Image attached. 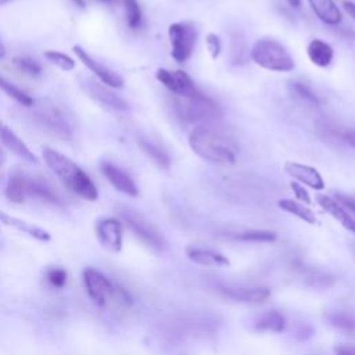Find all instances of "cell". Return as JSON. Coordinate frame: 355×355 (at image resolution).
I'll list each match as a JSON object with an SVG mask.
<instances>
[{
    "label": "cell",
    "instance_id": "6da1fadb",
    "mask_svg": "<svg viewBox=\"0 0 355 355\" xmlns=\"http://www.w3.org/2000/svg\"><path fill=\"white\" fill-rule=\"evenodd\" d=\"M43 158L51 172L69 191L86 201L97 200L98 190L96 184L89 178V175L71 158L50 147L43 148Z\"/></svg>",
    "mask_w": 355,
    "mask_h": 355
},
{
    "label": "cell",
    "instance_id": "7a4b0ae2",
    "mask_svg": "<svg viewBox=\"0 0 355 355\" xmlns=\"http://www.w3.org/2000/svg\"><path fill=\"white\" fill-rule=\"evenodd\" d=\"M189 144L190 148L205 161L220 165L236 164V144L229 137L208 126L194 128L189 136Z\"/></svg>",
    "mask_w": 355,
    "mask_h": 355
},
{
    "label": "cell",
    "instance_id": "3957f363",
    "mask_svg": "<svg viewBox=\"0 0 355 355\" xmlns=\"http://www.w3.org/2000/svg\"><path fill=\"white\" fill-rule=\"evenodd\" d=\"M173 108L180 119L191 123H208L223 115L219 104L200 90L191 96H175Z\"/></svg>",
    "mask_w": 355,
    "mask_h": 355
},
{
    "label": "cell",
    "instance_id": "277c9868",
    "mask_svg": "<svg viewBox=\"0 0 355 355\" xmlns=\"http://www.w3.org/2000/svg\"><path fill=\"white\" fill-rule=\"evenodd\" d=\"M250 55L257 65L273 72H290L295 67L288 50L275 39L257 40Z\"/></svg>",
    "mask_w": 355,
    "mask_h": 355
},
{
    "label": "cell",
    "instance_id": "5b68a950",
    "mask_svg": "<svg viewBox=\"0 0 355 355\" xmlns=\"http://www.w3.org/2000/svg\"><path fill=\"white\" fill-rule=\"evenodd\" d=\"M33 118L40 128H43L50 135L67 140L73 133V123L68 112L58 104L42 100L33 103Z\"/></svg>",
    "mask_w": 355,
    "mask_h": 355
},
{
    "label": "cell",
    "instance_id": "8992f818",
    "mask_svg": "<svg viewBox=\"0 0 355 355\" xmlns=\"http://www.w3.org/2000/svg\"><path fill=\"white\" fill-rule=\"evenodd\" d=\"M119 216L125 222V225L133 232V234L148 248L154 251H162L165 248V240L162 234L157 230V227L147 220L143 215L137 214L130 208L121 207L118 209Z\"/></svg>",
    "mask_w": 355,
    "mask_h": 355
},
{
    "label": "cell",
    "instance_id": "52a82bcc",
    "mask_svg": "<svg viewBox=\"0 0 355 355\" xmlns=\"http://www.w3.org/2000/svg\"><path fill=\"white\" fill-rule=\"evenodd\" d=\"M169 42L172 47V57L178 62L187 61L197 43V29L193 22L182 21L171 24L168 28Z\"/></svg>",
    "mask_w": 355,
    "mask_h": 355
},
{
    "label": "cell",
    "instance_id": "ba28073f",
    "mask_svg": "<svg viewBox=\"0 0 355 355\" xmlns=\"http://www.w3.org/2000/svg\"><path fill=\"white\" fill-rule=\"evenodd\" d=\"M83 282L89 297L97 306H105L115 295V284L94 268L89 266L83 270Z\"/></svg>",
    "mask_w": 355,
    "mask_h": 355
},
{
    "label": "cell",
    "instance_id": "9c48e42d",
    "mask_svg": "<svg viewBox=\"0 0 355 355\" xmlns=\"http://www.w3.org/2000/svg\"><path fill=\"white\" fill-rule=\"evenodd\" d=\"M80 87L86 92V94L93 98L97 104L101 107L110 110V111H119L123 112L128 110V103L116 96L114 92H111L107 86L103 83L92 79V78H83L80 80Z\"/></svg>",
    "mask_w": 355,
    "mask_h": 355
},
{
    "label": "cell",
    "instance_id": "30bf717a",
    "mask_svg": "<svg viewBox=\"0 0 355 355\" xmlns=\"http://www.w3.org/2000/svg\"><path fill=\"white\" fill-rule=\"evenodd\" d=\"M96 236L103 248L110 252L122 250V222L116 218H101L96 223Z\"/></svg>",
    "mask_w": 355,
    "mask_h": 355
},
{
    "label": "cell",
    "instance_id": "8fae6325",
    "mask_svg": "<svg viewBox=\"0 0 355 355\" xmlns=\"http://www.w3.org/2000/svg\"><path fill=\"white\" fill-rule=\"evenodd\" d=\"M155 78L175 96H191L198 92L193 79L180 69L169 71L165 68H158Z\"/></svg>",
    "mask_w": 355,
    "mask_h": 355
},
{
    "label": "cell",
    "instance_id": "7c38bea8",
    "mask_svg": "<svg viewBox=\"0 0 355 355\" xmlns=\"http://www.w3.org/2000/svg\"><path fill=\"white\" fill-rule=\"evenodd\" d=\"M73 51L78 55V58L80 60V62L83 65H86L104 85H107L110 87H122L123 86V78L121 75H118L115 71L110 69L100 61L94 60L85 49H82L80 46H73Z\"/></svg>",
    "mask_w": 355,
    "mask_h": 355
},
{
    "label": "cell",
    "instance_id": "4fadbf2b",
    "mask_svg": "<svg viewBox=\"0 0 355 355\" xmlns=\"http://www.w3.org/2000/svg\"><path fill=\"white\" fill-rule=\"evenodd\" d=\"M216 290L223 297L244 304H261L270 295V291L266 287H233L218 284Z\"/></svg>",
    "mask_w": 355,
    "mask_h": 355
},
{
    "label": "cell",
    "instance_id": "5bb4252c",
    "mask_svg": "<svg viewBox=\"0 0 355 355\" xmlns=\"http://www.w3.org/2000/svg\"><path fill=\"white\" fill-rule=\"evenodd\" d=\"M100 169L103 172V175L105 176V179L121 193L130 196V197H137L139 196V189L135 183V180L121 168H118L116 165L108 162V161H103L100 164Z\"/></svg>",
    "mask_w": 355,
    "mask_h": 355
},
{
    "label": "cell",
    "instance_id": "9a60e30c",
    "mask_svg": "<svg viewBox=\"0 0 355 355\" xmlns=\"http://www.w3.org/2000/svg\"><path fill=\"white\" fill-rule=\"evenodd\" d=\"M284 172L291 176L294 180L302 183L304 186H308L313 190H323L324 189V180L319 171L313 166L304 165L300 162L288 161L284 164Z\"/></svg>",
    "mask_w": 355,
    "mask_h": 355
},
{
    "label": "cell",
    "instance_id": "2e32d148",
    "mask_svg": "<svg viewBox=\"0 0 355 355\" xmlns=\"http://www.w3.org/2000/svg\"><path fill=\"white\" fill-rule=\"evenodd\" d=\"M0 141L4 144V147H7L11 153H14L21 159L32 164L37 162L36 155L29 150V147L15 135V132H12L8 126H6L1 122H0Z\"/></svg>",
    "mask_w": 355,
    "mask_h": 355
},
{
    "label": "cell",
    "instance_id": "e0dca14e",
    "mask_svg": "<svg viewBox=\"0 0 355 355\" xmlns=\"http://www.w3.org/2000/svg\"><path fill=\"white\" fill-rule=\"evenodd\" d=\"M316 200H318V204L329 215H331L343 227H345L348 232L355 234V218L341 204H338L333 197H329V196H318Z\"/></svg>",
    "mask_w": 355,
    "mask_h": 355
},
{
    "label": "cell",
    "instance_id": "ac0fdd59",
    "mask_svg": "<svg viewBox=\"0 0 355 355\" xmlns=\"http://www.w3.org/2000/svg\"><path fill=\"white\" fill-rule=\"evenodd\" d=\"M186 257L197 263V265H202V266H229L230 261L227 259V257H225L220 252L208 250V248H198V247H187L186 248Z\"/></svg>",
    "mask_w": 355,
    "mask_h": 355
},
{
    "label": "cell",
    "instance_id": "d6986e66",
    "mask_svg": "<svg viewBox=\"0 0 355 355\" xmlns=\"http://www.w3.org/2000/svg\"><path fill=\"white\" fill-rule=\"evenodd\" d=\"M25 193H26V196L35 197V198L40 200L42 202L57 205V207L62 205V201L58 197V194L49 184H46L42 180L25 176Z\"/></svg>",
    "mask_w": 355,
    "mask_h": 355
},
{
    "label": "cell",
    "instance_id": "ffe728a7",
    "mask_svg": "<svg viewBox=\"0 0 355 355\" xmlns=\"http://www.w3.org/2000/svg\"><path fill=\"white\" fill-rule=\"evenodd\" d=\"M0 223L6 225V226H10V227H14L17 229L18 232H22V233H26L28 236L39 240V241H49L51 237H50V233L39 226H35V225H31L28 223L26 220H22L19 218H15V216H11L3 211H0Z\"/></svg>",
    "mask_w": 355,
    "mask_h": 355
},
{
    "label": "cell",
    "instance_id": "44dd1931",
    "mask_svg": "<svg viewBox=\"0 0 355 355\" xmlns=\"http://www.w3.org/2000/svg\"><path fill=\"white\" fill-rule=\"evenodd\" d=\"M315 15L327 25H338L343 19L341 11L334 0H308Z\"/></svg>",
    "mask_w": 355,
    "mask_h": 355
},
{
    "label": "cell",
    "instance_id": "7402d4cb",
    "mask_svg": "<svg viewBox=\"0 0 355 355\" xmlns=\"http://www.w3.org/2000/svg\"><path fill=\"white\" fill-rule=\"evenodd\" d=\"M306 54L313 65L326 68L333 61L334 51L329 43H326L320 39H313L309 42V44L306 47Z\"/></svg>",
    "mask_w": 355,
    "mask_h": 355
},
{
    "label": "cell",
    "instance_id": "603a6c76",
    "mask_svg": "<svg viewBox=\"0 0 355 355\" xmlns=\"http://www.w3.org/2000/svg\"><path fill=\"white\" fill-rule=\"evenodd\" d=\"M284 327H286V319L283 313L275 309L261 313L254 322V329L258 331L282 333Z\"/></svg>",
    "mask_w": 355,
    "mask_h": 355
},
{
    "label": "cell",
    "instance_id": "cb8c5ba5",
    "mask_svg": "<svg viewBox=\"0 0 355 355\" xmlns=\"http://www.w3.org/2000/svg\"><path fill=\"white\" fill-rule=\"evenodd\" d=\"M279 208L297 216L298 219L309 223V225H315L316 223V215L313 214L312 209H309L306 205H304L300 201H294L290 198H284V200H279L277 202Z\"/></svg>",
    "mask_w": 355,
    "mask_h": 355
},
{
    "label": "cell",
    "instance_id": "d4e9b609",
    "mask_svg": "<svg viewBox=\"0 0 355 355\" xmlns=\"http://www.w3.org/2000/svg\"><path fill=\"white\" fill-rule=\"evenodd\" d=\"M139 147L141 148V151L157 165L159 166L161 169H169L171 166V158L169 155L162 150L159 148L157 144L151 143L150 140H146V139H139Z\"/></svg>",
    "mask_w": 355,
    "mask_h": 355
},
{
    "label": "cell",
    "instance_id": "484cf974",
    "mask_svg": "<svg viewBox=\"0 0 355 355\" xmlns=\"http://www.w3.org/2000/svg\"><path fill=\"white\" fill-rule=\"evenodd\" d=\"M25 176L19 172L10 175L6 186V197L15 204H21L25 200Z\"/></svg>",
    "mask_w": 355,
    "mask_h": 355
},
{
    "label": "cell",
    "instance_id": "4316f807",
    "mask_svg": "<svg viewBox=\"0 0 355 355\" xmlns=\"http://www.w3.org/2000/svg\"><path fill=\"white\" fill-rule=\"evenodd\" d=\"M0 90H3L8 97L14 98L17 103H19L21 105H25V107H32L35 100L28 94L25 93L22 89H19L17 85H14L12 82H10L7 78H4L1 73H0Z\"/></svg>",
    "mask_w": 355,
    "mask_h": 355
},
{
    "label": "cell",
    "instance_id": "83f0119b",
    "mask_svg": "<svg viewBox=\"0 0 355 355\" xmlns=\"http://www.w3.org/2000/svg\"><path fill=\"white\" fill-rule=\"evenodd\" d=\"M233 239L240 241H251V243H270L276 240V233L270 230H261V229H250L243 230L239 233L232 234Z\"/></svg>",
    "mask_w": 355,
    "mask_h": 355
},
{
    "label": "cell",
    "instance_id": "f1b7e54d",
    "mask_svg": "<svg viewBox=\"0 0 355 355\" xmlns=\"http://www.w3.org/2000/svg\"><path fill=\"white\" fill-rule=\"evenodd\" d=\"M329 322L338 330L355 331V318L347 312H334L329 316Z\"/></svg>",
    "mask_w": 355,
    "mask_h": 355
},
{
    "label": "cell",
    "instance_id": "f546056e",
    "mask_svg": "<svg viewBox=\"0 0 355 355\" xmlns=\"http://www.w3.org/2000/svg\"><path fill=\"white\" fill-rule=\"evenodd\" d=\"M122 1L125 4L126 22H128L129 28L137 29L141 25V21H143L141 10H140V6H139L137 0H122Z\"/></svg>",
    "mask_w": 355,
    "mask_h": 355
},
{
    "label": "cell",
    "instance_id": "4dcf8cb0",
    "mask_svg": "<svg viewBox=\"0 0 355 355\" xmlns=\"http://www.w3.org/2000/svg\"><path fill=\"white\" fill-rule=\"evenodd\" d=\"M290 90H291V93L294 96H297L302 101H305V103H308L311 105H319V98H318V96L315 94V92L309 86H306V85H304L301 82H293L290 85Z\"/></svg>",
    "mask_w": 355,
    "mask_h": 355
},
{
    "label": "cell",
    "instance_id": "1f68e13d",
    "mask_svg": "<svg viewBox=\"0 0 355 355\" xmlns=\"http://www.w3.org/2000/svg\"><path fill=\"white\" fill-rule=\"evenodd\" d=\"M43 55L47 61H50L51 64L57 65L58 68H61L64 71H72L75 68V61L64 53H60L55 50H47L43 53Z\"/></svg>",
    "mask_w": 355,
    "mask_h": 355
},
{
    "label": "cell",
    "instance_id": "d6a6232c",
    "mask_svg": "<svg viewBox=\"0 0 355 355\" xmlns=\"http://www.w3.org/2000/svg\"><path fill=\"white\" fill-rule=\"evenodd\" d=\"M14 65L24 73L32 76V78H36V76H40L42 75V67L40 64L31 58V57H17L14 58Z\"/></svg>",
    "mask_w": 355,
    "mask_h": 355
},
{
    "label": "cell",
    "instance_id": "836d02e7",
    "mask_svg": "<svg viewBox=\"0 0 355 355\" xmlns=\"http://www.w3.org/2000/svg\"><path fill=\"white\" fill-rule=\"evenodd\" d=\"M46 277L49 280V283L53 286V287H57V288H61L65 286L67 280H68V275H67V270L62 269V268H50L46 273Z\"/></svg>",
    "mask_w": 355,
    "mask_h": 355
},
{
    "label": "cell",
    "instance_id": "e575fe53",
    "mask_svg": "<svg viewBox=\"0 0 355 355\" xmlns=\"http://www.w3.org/2000/svg\"><path fill=\"white\" fill-rule=\"evenodd\" d=\"M205 44H207L208 53L211 54V58L216 60L222 50V42H220L219 36L215 33H208L205 37Z\"/></svg>",
    "mask_w": 355,
    "mask_h": 355
},
{
    "label": "cell",
    "instance_id": "d590c367",
    "mask_svg": "<svg viewBox=\"0 0 355 355\" xmlns=\"http://www.w3.org/2000/svg\"><path fill=\"white\" fill-rule=\"evenodd\" d=\"M290 187H291V190H293V193H294V196H295V198L298 201L305 202V204H311L312 200H311L309 193L305 190V186H302V184H300L297 182H291Z\"/></svg>",
    "mask_w": 355,
    "mask_h": 355
},
{
    "label": "cell",
    "instance_id": "8d00e7d4",
    "mask_svg": "<svg viewBox=\"0 0 355 355\" xmlns=\"http://www.w3.org/2000/svg\"><path fill=\"white\" fill-rule=\"evenodd\" d=\"M338 204H341L351 215L355 214V197L349 196V194H343V193H337L336 198H334Z\"/></svg>",
    "mask_w": 355,
    "mask_h": 355
},
{
    "label": "cell",
    "instance_id": "74e56055",
    "mask_svg": "<svg viewBox=\"0 0 355 355\" xmlns=\"http://www.w3.org/2000/svg\"><path fill=\"white\" fill-rule=\"evenodd\" d=\"M340 139H341L344 143H347L349 147L355 148V128H349V129L343 130Z\"/></svg>",
    "mask_w": 355,
    "mask_h": 355
},
{
    "label": "cell",
    "instance_id": "f35d334b",
    "mask_svg": "<svg viewBox=\"0 0 355 355\" xmlns=\"http://www.w3.org/2000/svg\"><path fill=\"white\" fill-rule=\"evenodd\" d=\"M334 354L336 355H355V347L347 345V344H340V345L334 347Z\"/></svg>",
    "mask_w": 355,
    "mask_h": 355
},
{
    "label": "cell",
    "instance_id": "ab89813d",
    "mask_svg": "<svg viewBox=\"0 0 355 355\" xmlns=\"http://www.w3.org/2000/svg\"><path fill=\"white\" fill-rule=\"evenodd\" d=\"M343 7H344L345 12H347V14L354 19V22H355V3L348 1V0H344V1H343Z\"/></svg>",
    "mask_w": 355,
    "mask_h": 355
},
{
    "label": "cell",
    "instance_id": "60d3db41",
    "mask_svg": "<svg viewBox=\"0 0 355 355\" xmlns=\"http://www.w3.org/2000/svg\"><path fill=\"white\" fill-rule=\"evenodd\" d=\"M6 159H7V157H6V153H4V150L0 147V166H3V165H4Z\"/></svg>",
    "mask_w": 355,
    "mask_h": 355
},
{
    "label": "cell",
    "instance_id": "b9f144b4",
    "mask_svg": "<svg viewBox=\"0 0 355 355\" xmlns=\"http://www.w3.org/2000/svg\"><path fill=\"white\" fill-rule=\"evenodd\" d=\"M291 7H300L301 4V0H286Z\"/></svg>",
    "mask_w": 355,
    "mask_h": 355
},
{
    "label": "cell",
    "instance_id": "7bdbcfd3",
    "mask_svg": "<svg viewBox=\"0 0 355 355\" xmlns=\"http://www.w3.org/2000/svg\"><path fill=\"white\" fill-rule=\"evenodd\" d=\"M6 55V47L3 44V42L0 40V58H3Z\"/></svg>",
    "mask_w": 355,
    "mask_h": 355
},
{
    "label": "cell",
    "instance_id": "ee69618b",
    "mask_svg": "<svg viewBox=\"0 0 355 355\" xmlns=\"http://www.w3.org/2000/svg\"><path fill=\"white\" fill-rule=\"evenodd\" d=\"M97 1H101V3H105V4H116L121 0H97Z\"/></svg>",
    "mask_w": 355,
    "mask_h": 355
},
{
    "label": "cell",
    "instance_id": "f6af8a7d",
    "mask_svg": "<svg viewBox=\"0 0 355 355\" xmlns=\"http://www.w3.org/2000/svg\"><path fill=\"white\" fill-rule=\"evenodd\" d=\"M11 1H14V0H0V7L4 6V4H8V3H11Z\"/></svg>",
    "mask_w": 355,
    "mask_h": 355
},
{
    "label": "cell",
    "instance_id": "bcb514c9",
    "mask_svg": "<svg viewBox=\"0 0 355 355\" xmlns=\"http://www.w3.org/2000/svg\"><path fill=\"white\" fill-rule=\"evenodd\" d=\"M76 4H79V7H85V3H83V0H73Z\"/></svg>",
    "mask_w": 355,
    "mask_h": 355
},
{
    "label": "cell",
    "instance_id": "7dc6e473",
    "mask_svg": "<svg viewBox=\"0 0 355 355\" xmlns=\"http://www.w3.org/2000/svg\"><path fill=\"white\" fill-rule=\"evenodd\" d=\"M354 251H355V247H354Z\"/></svg>",
    "mask_w": 355,
    "mask_h": 355
}]
</instances>
